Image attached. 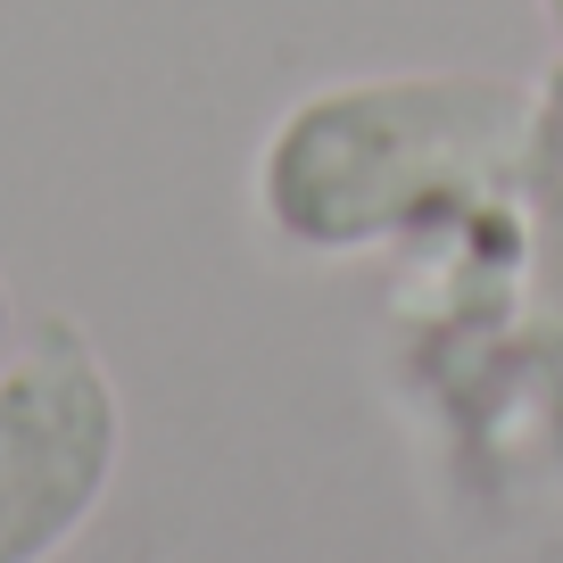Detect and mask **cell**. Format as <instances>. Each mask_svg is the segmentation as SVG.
<instances>
[{
  "mask_svg": "<svg viewBox=\"0 0 563 563\" xmlns=\"http://www.w3.org/2000/svg\"><path fill=\"white\" fill-rule=\"evenodd\" d=\"M506 199H522L530 224V299H539V323L563 349V58L539 84V108H530V141L522 166H514Z\"/></svg>",
  "mask_w": 563,
  "mask_h": 563,
  "instance_id": "3",
  "label": "cell"
},
{
  "mask_svg": "<svg viewBox=\"0 0 563 563\" xmlns=\"http://www.w3.org/2000/svg\"><path fill=\"white\" fill-rule=\"evenodd\" d=\"M539 18H547V34H555V58H563V0H539Z\"/></svg>",
  "mask_w": 563,
  "mask_h": 563,
  "instance_id": "5",
  "label": "cell"
},
{
  "mask_svg": "<svg viewBox=\"0 0 563 563\" xmlns=\"http://www.w3.org/2000/svg\"><path fill=\"white\" fill-rule=\"evenodd\" d=\"M539 84L473 67L356 75L274 117L249 166L257 224L299 257H373L506 199Z\"/></svg>",
  "mask_w": 563,
  "mask_h": 563,
  "instance_id": "1",
  "label": "cell"
},
{
  "mask_svg": "<svg viewBox=\"0 0 563 563\" xmlns=\"http://www.w3.org/2000/svg\"><path fill=\"white\" fill-rule=\"evenodd\" d=\"M9 340H18V290H9V274H0V356H9Z\"/></svg>",
  "mask_w": 563,
  "mask_h": 563,
  "instance_id": "4",
  "label": "cell"
},
{
  "mask_svg": "<svg viewBox=\"0 0 563 563\" xmlns=\"http://www.w3.org/2000/svg\"><path fill=\"white\" fill-rule=\"evenodd\" d=\"M124 473V389L84 323L51 316L0 356V563H58Z\"/></svg>",
  "mask_w": 563,
  "mask_h": 563,
  "instance_id": "2",
  "label": "cell"
}]
</instances>
